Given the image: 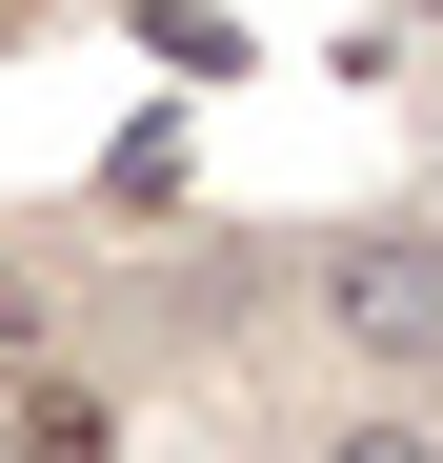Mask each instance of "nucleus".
Here are the masks:
<instances>
[{
  "label": "nucleus",
  "instance_id": "1",
  "mask_svg": "<svg viewBox=\"0 0 443 463\" xmlns=\"http://www.w3.org/2000/svg\"><path fill=\"white\" fill-rule=\"evenodd\" d=\"M303 282H323V343L363 383H443V222H343Z\"/></svg>",
  "mask_w": 443,
  "mask_h": 463
},
{
  "label": "nucleus",
  "instance_id": "2",
  "mask_svg": "<svg viewBox=\"0 0 443 463\" xmlns=\"http://www.w3.org/2000/svg\"><path fill=\"white\" fill-rule=\"evenodd\" d=\"M0 463H121V403L61 383V363H21V383H0Z\"/></svg>",
  "mask_w": 443,
  "mask_h": 463
},
{
  "label": "nucleus",
  "instance_id": "3",
  "mask_svg": "<svg viewBox=\"0 0 443 463\" xmlns=\"http://www.w3.org/2000/svg\"><path fill=\"white\" fill-rule=\"evenodd\" d=\"M303 463H443V423L423 403H343V423H303Z\"/></svg>",
  "mask_w": 443,
  "mask_h": 463
},
{
  "label": "nucleus",
  "instance_id": "4",
  "mask_svg": "<svg viewBox=\"0 0 443 463\" xmlns=\"http://www.w3.org/2000/svg\"><path fill=\"white\" fill-rule=\"evenodd\" d=\"M101 202H121V222H162V202H182V121H141L121 162H101Z\"/></svg>",
  "mask_w": 443,
  "mask_h": 463
},
{
  "label": "nucleus",
  "instance_id": "5",
  "mask_svg": "<svg viewBox=\"0 0 443 463\" xmlns=\"http://www.w3.org/2000/svg\"><path fill=\"white\" fill-rule=\"evenodd\" d=\"M21 363H61V302H21V262H0V383Z\"/></svg>",
  "mask_w": 443,
  "mask_h": 463
},
{
  "label": "nucleus",
  "instance_id": "6",
  "mask_svg": "<svg viewBox=\"0 0 443 463\" xmlns=\"http://www.w3.org/2000/svg\"><path fill=\"white\" fill-rule=\"evenodd\" d=\"M403 21H423V41H443V0H403Z\"/></svg>",
  "mask_w": 443,
  "mask_h": 463
}]
</instances>
